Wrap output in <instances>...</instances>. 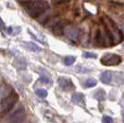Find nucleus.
<instances>
[{
	"instance_id": "obj_22",
	"label": "nucleus",
	"mask_w": 124,
	"mask_h": 123,
	"mask_svg": "<svg viewBox=\"0 0 124 123\" xmlns=\"http://www.w3.org/2000/svg\"><path fill=\"white\" fill-rule=\"evenodd\" d=\"M123 121H124V117H123Z\"/></svg>"
},
{
	"instance_id": "obj_8",
	"label": "nucleus",
	"mask_w": 124,
	"mask_h": 123,
	"mask_svg": "<svg viewBox=\"0 0 124 123\" xmlns=\"http://www.w3.org/2000/svg\"><path fill=\"white\" fill-rule=\"evenodd\" d=\"M68 26V21H65V20H60V21H58L56 23V24H54V28H53V31L57 34V35H59L60 33L62 32H64V30L66 29V27Z\"/></svg>"
},
{
	"instance_id": "obj_3",
	"label": "nucleus",
	"mask_w": 124,
	"mask_h": 123,
	"mask_svg": "<svg viewBox=\"0 0 124 123\" xmlns=\"http://www.w3.org/2000/svg\"><path fill=\"white\" fill-rule=\"evenodd\" d=\"M19 96L15 92H12L10 94H8V96H6L5 98L2 99L1 101V112L2 113H7L10 110L11 108H13V106L16 104V102L18 101Z\"/></svg>"
},
{
	"instance_id": "obj_4",
	"label": "nucleus",
	"mask_w": 124,
	"mask_h": 123,
	"mask_svg": "<svg viewBox=\"0 0 124 123\" xmlns=\"http://www.w3.org/2000/svg\"><path fill=\"white\" fill-rule=\"evenodd\" d=\"M121 62V57L117 54L108 53L101 58V63L105 66H116Z\"/></svg>"
},
{
	"instance_id": "obj_9",
	"label": "nucleus",
	"mask_w": 124,
	"mask_h": 123,
	"mask_svg": "<svg viewBox=\"0 0 124 123\" xmlns=\"http://www.w3.org/2000/svg\"><path fill=\"white\" fill-rule=\"evenodd\" d=\"M73 103H75L76 105L79 106H84V103H85V99H84V95L83 93H80V92H75L73 93L72 96H71Z\"/></svg>"
},
{
	"instance_id": "obj_6",
	"label": "nucleus",
	"mask_w": 124,
	"mask_h": 123,
	"mask_svg": "<svg viewBox=\"0 0 124 123\" xmlns=\"http://www.w3.org/2000/svg\"><path fill=\"white\" fill-rule=\"evenodd\" d=\"M65 32V35L67 36L68 39H70V41L76 42L79 39V36H80V32L78 31L76 28L74 27H66V29L64 30Z\"/></svg>"
},
{
	"instance_id": "obj_16",
	"label": "nucleus",
	"mask_w": 124,
	"mask_h": 123,
	"mask_svg": "<svg viewBox=\"0 0 124 123\" xmlns=\"http://www.w3.org/2000/svg\"><path fill=\"white\" fill-rule=\"evenodd\" d=\"M83 56L85 58H95L96 55L94 53H92V52H85V53H83Z\"/></svg>"
},
{
	"instance_id": "obj_14",
	"label": "nucleus",
	"mask_w": 124,
	"mask_h": 123,
	"mask_svg": "<svg viewBox=\"0 0 124 123\" xmlns=\"http://www.w3.org/2000/svg\"><path fill=\"white\" fill-rule=\"evenodd\" d=\"M96 83H97L96 80H94L93 78H90L85 82V86L86 87H93L96 85Z\"/></svg>"
},
{
	"instance_id": "obj_13",
	"label": "nucleus",
	"mask_w": 124,
	"mask_h": 123,
	"mask_svg": "<svg viewBox=\"0 0 124 123\" xmlns=\"http://www.w3.org/2000/svg\"><path fill=\"white\" fill-rule=\"evenodd\" d=\"M75 60H76L75 56H66V58H65V64H66L67 66H71L73 63L75 62Z\"/></svg>"
},
{
	"instance_id": "obj_2",
	"label": "nucleus",
	"mask_w": 124,
	"mask_h": 123,
	"mask_svg": "<svg viewBox=\"0 0 124 123\" xmlns=\"http://www.w3.org/2000/svg\"><path fill=\"white\" fill-rule=\"evenodd\" d=\"M102 20H103L104 25H105V29L108 31V32L113 38V41L115 43H119V42L122 41L123 40V33L118 27V25L108 16H104Z\"/></svg>"
},
{
	"instance_id": "obj_20",
	"label": "nucleus",
	"mask_w": 124,
	"mask_h": 123,
	"mask_svg": "<svg viewBox=\"0 0 124 123\" xmlns=\"http://www.w3.org/2000/svg\"><path fill=\"white\" fill-rule=\"evenodd\" d=\"M4 27H5V23H4V21H2V19L0 18V30H3Z\"/></svg>"
},
{
	"instance_id": "obj_18",
	"label": "nucleus",
	"mask_w": 124,
	"mask_h": 123,
	"mask_svg": "<svg viewBox=\"0 0 124 123\" xmlns=\"http://www.w3.org/2000/svg\"><path fill=\"white\" fill-rule=\"evenodd\" d=\"M102 121H103V123H112L113 122V119L110 117H108V116H105Z\"/></svg>"
},
{
	"instance_id": "obj_21",
	"label": "nucleus",
	"mask_w": 124,
	"mask_h": 123,
	"mask_svg": "<svg viewBox=\"0 0 124 123\" xmlns=\"http://www.w3.org/2000/svg\"><path fill=\"white\" fill-rule=\"evenodd\" d=\"M121 106H122V108H124V97H123V99H122V102H121Z\"/></svg>"
},
{
	"instance_id": "obj_7",
	"label": "nucleus",
	"mask_w": 124,
	"mask_h": 123,
	"mask_svg": "<svg viewBox=\"0 0 124 123\" xmlns=\"http://www.w3.org/2000/svg\"><path fill=\"white\" fill-rule=\"evenodd\" d=\"M58 84H59L60 88L64 91H71L74 89V84L68 78H59L58 79Z\"/></svg>"
},
{
	"instance_id": "obj_17",
	"label": "nucleus",
	"mask_w": 124,
	"mask_h": 123,
	"mask_svg": "<svg viewBox=\"0 0 124 123\" xmlns=\"http://www.w3.org/2000/svg\"><path fill=\"white\" fill-rule=\"evenodd\" d=\"M40 82H43V83H49L50 82V78L48 76H41L40 77Z\"/></svg>"
},
{
	"instance_id": "obj_12",
	"label": "nucleus",
	"mask_w": 124,
	"mask_h": 123,
	"mask_svg": "<svg viewBox=\"0 0 124 123\" xmlns=\"http://www.w3.org/2000/svg\"><path fill=\"white\" fill-rule=\"evenodd\" d=\"M14 66L21 69H25L26 68V63L22 59H16L14 61Z\"/></svg>"
},
{
	"instance_id": "obj_5",
	"label": "nucleus",
	"mask_w": 124,
	"mask_h": 123,
	"mask_svg": "<svg viewBox=\"0 0 124 123\" xmlns=\"http://www.w3.org/2000/svg\"><path fill=\"white\" fill-rule=\"evenodd\" d=\"M26 118L25 109L22 108H19L15 110L9 117V121L11 123H21Z\"/></svg>"
},
{
	"instance_id": "obj_15",
	"label": "nucleus",
	"mask_w": 124,
	"mask_h": 123,
	"mask_svg": "<svg viewBox=\"0 0 124 123\" xmlns=\"http://www.w3.org/2000/svg\"><path fill=\"white\" fill-rule=\"evenodd\" d=\"M36 94L39 97L45 98L47 96V91L45 90V89H38L36 91Z\"/></svg>"
},
{
	"instance_id": "obj_19",
	"label": "nucleus",
	"mask_w": 124,
	"mask_h": 123,
	"mask_svg": "<svg viewBox=\"0 0 124 123\" xmlns=\"http://www.w3.org/2000/svg\"><path fill=\"white\" fill-rule=\"evenodd\" d=\"M66 1H69V0H53V3L54 4H60V3H64Z\"/></svg>"
},
{
	"instance_id": "obj_10",
	"label": "nucleus",
	"mask_w": 124,
	"mask_h": 123,
	"mask_svg": "<svg viewBox=\"0 0 124 123\" xmlns=\"http://www.w3.org/2000/svg\"><path fill=\"white\" fill-rule=\"evenodd\" d=\"M23 46H25L27 49L31 50L33 52H40L41 51V47L37 46L36 44L32 43V42H23Z\"/></svg>"
},
{
	"instance_id": "obj_23",
	"label": "nucleus",
	"mask_w": 124,
	"mask_h": 123,
	"mask_svg": "<svg viewBox=\"0 0 124 123\" xmlns=\"http://www.w3.org/2000/svg\"></svg>"
},
{
	"instance_id": "obj_1",
	"label": "nucleus",
	"mask_w": 124,
	"mask_h": 123,
	"mask_svg": "<svg viewBox=\"0 0 124 123\" xmlns=\"http://www.w3.org/2000/svg\"><path fill=\"white\" fill-rule=\"evenodd\" d=\"M26 11L29 15L32 18H37L42 14L46 13L49 9V5L48 3L43 0H36L28 3L26 6Z\"/></svg>"
},
{
	"instance_id": "obj_11",
	"label": "nucleus",
	"mask_w": 124,
	"mask_h": 123,
	"mask_svg": "<svg viewBox=\"0 0 124 123\" xmlns=\"http://www.w3.org/2000/svg\"><path fill=\"white\" fill-rule=\"evenodd\" d=\"M111 78H112V74H111V72L110 71H105L101 74V76H100V80H101V82H103V83L108 84V83H109V82H111Z\"/></svg>"
}]
</instances>
